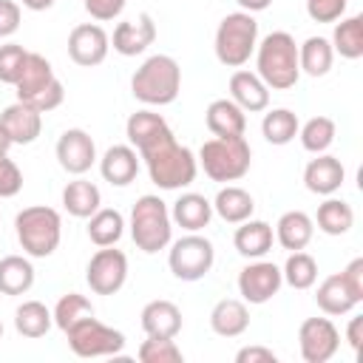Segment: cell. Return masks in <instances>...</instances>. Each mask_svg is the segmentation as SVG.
Listing matches in <instances>:
<instances>
[{
	"label": "cell",
	"mask_w": 363,
	"mask_h": 363,
	"mask_svg": "<svg viewBox=\"0 0 363 363\" xmlns=\"http://www.w3.org/2000/svg\"><path fill=\"white\" fill-rule=\"evenodd\" d=\"M139 159L145 162L147 176H150V182L159 190H182V187H190L196 182V173H199L196 153L190 147L179 145L176 136H173V130L167 136H162L156 145H150L147 150H142Z\"/></svg>",
	"instance_id": "6da1fadb"
},
{
	"label": "cell",
	"mask_w": 363,
	"mask_h": 363,
	"mask_svg": "<svg viewBox=\"0 0 363 363\" xmlns=\"http://www.w3.org/2000/svg\"><path fill=\"white\" fill-rule=\"evenodd\" d=\"M255 74L269 91H289L298 85V43L289 31H269L255 45Z\"/></svg>",
	"instance_id": "7a4b0ae2"
},
{
	"label": "cell",
	"mask_w": 363,
	"mask_h": 363,
	"mask_svg": "<svg viewBox=\"0 0 363 363\" xmlns=\"http://www.w3.org/2000/svg\"><path fill=\"white\" fill-rule=\"evenodd\" d=\"M179 91H182V68L170 54L147 57L130 77V94L147 108H162L176 102Z\"/></svg>",
	"instance_id": "3957f363"
},
{
	"label": "cell",
	"mask_w": 363,
	"mask_h": 363,
	"mask_svg": "<svg viewBox=\"0 0 363 363\" xmlns=\"http://www.w3.org/2000/svg\"><path fill=\"white\" fill-rule=\"evenodd\" d=\"M199 167L213 182H238L250 173L252 147L244 136H213L199 147Z\"/></svg>",
	"instance_id": "277c9868"
},
{
	"label": "cell",
	"mask_w": 363,
	"mask_h": 363,
	"mask_svg": "<svg viewBox=\"0 0 363 363\" xmlns=\"http://www.w3.org/2000/svg\"><path fill=\"white\" fill-rule=\"evenodd\" d=\"M14 233L28 258H48L62 241V218L54 207L31 204L14 216Z\"/></svg>",
	"instance_id": "5b68a950"
},
{
	"label": "cell",
	"mask_w": 363,
	"mask_h": 363,
	"mask_svg": "<svg viewBox=\"0 0 363 363\" xmlns=\"http://www.w3.org/2000/svg\"><path fill=\"white\" fill-rule=\"evenodd\" d=\"M14 91H17L20 102L31 105L40 113H48V111L60 108L62 99H65V88L57 79L51 62L37 51H28V57L23 62V71L14 82Z\"/></svg>",
	"instance_id": "8992f818"
},
{
	"label": "cell",
	"mask_w": 363,
	"mask_h": 363,
	"mask_svg": "<svg viewBox=\"0 0 363 363\" xmlns=\"http://www.w3.org/2000/svg\"><path fill=\"white\" fill-rule=\"evenodd\" d=\"M130 238L136 244V250L153 255L159 250H164L173 241V218H170V207L153 196L145 193L136 199L133 210H130Z\"/></svg>",
	"instance_id": "52a82bcc"
},
{
	"label": "cell",
	"mask_w": 363,
	"mask_h": 363,
	"mask_svg": "<svg viewBox=\"0 0 363 363\" xmlns=\"http://www.w3.org/2000/svg\"><path fill=\"white\" fill-rule=\"evenodd\" d=\"M258 45V20L250 11H233L227 17H221L218 28H216V60L227 68H241L250 62V57L255 54Z\"/></svg>",
	"instance_id": "ba28073f"
},
{
	"label": "cell",
	"mask_w": 363,
	"mask_h": 363,
	"mask_svg": "<svg viewBox=\"0 0 363 363\" xmlns=\"http://www.w3.org/2000/svg\"><path fill=\"white\" fill-rule=\"evenodd\" d=\"M68 346L77 357H116L125 349V335L94 315L79 318L74 326L65 329Z\"/></svg>",
	"instance_id": "9c48e42d"
},
{
	"label": "cell",
	"mask_w": 363,
	"mask_h": 363,
	"mask_svg": "<svg viewBox=\"0 0 363 363\" xmlns=\"http://www.w3.org/2000/svg\"><path fill=\"white\" fill-rule=\"evenodd\" d=\"M167 247H170L167 267L179 281H187V284L190 281H201L216 264L213 241L199 235V233H187V235L170 241Z\"/></svg>",
	"instance_id": "30bf717a"
},
{
	"label": "cell",
	"mask_w": 363,
	"mask_h": 363,
	"mask_svg": "<svg viewBox=\"0 0 363 363\" xmlns=\"http://www.w3.org/2000/svg\"><path fill=\"white\" fill-rule=\"evenodd\" d=\"M85 281L94 295H116L128 281V255L113 244L99 247L85 267Z\"/></svg>",
	"instance_id": "8fae6325"
},
{
	"label": "cell",
	"mask_w": 363,
	"mask_h": 363,
	"mask_svg": "<svg viewBox=\"0 0 363 363\" xmlns=\"http://www.w3.org/2000/svg\"><path fill=\"white\" fill-rule=\"evenodd\" d=\"M284 286V278H281V267L272 264V261H264V258H255L250 261L241 272H238V295L244 303H267L278 295V289Z\"/></svg>",
	"instance_id": "7c38bea8"
},
{
	"label": "cell",
	"mask_w": 363,
	"mask_h": 363,
	"mask_svg": "<svg viewBox=\"0 0 363 363\" xmlns=\"http://www.w3.org/2000/svg\"><path fill=\"white\" fill-rule=\"evenodd\" d=\"M298 349L306 363H326L340 349V332L329 318H306L298 329Z\"/></svg>",
	"instance_id": "4fadbf2b"
},
{
	"label": "cell",
	"mask_w": 363,
	"mask_h": 363,
	"mask_svg": "<svg viewBox=\"0 0 363 363\" xmlns=\"http://www.w3.org/2000/svg\"><path fill=\"white\" fill-rule=\"evenodd\" d=\"M54 153H57L60 167L65 173H71V176H85L96 164V145H94L91 133L82 130V128L62 130L60 139H57Z\"/></svg>",
	"instance_id": "5bb4252c"
},
{
	"label": "cell",
	"mask_w": 363,
	"mask_h": 363,
	"mask_svg": "<svg viewBox=\"0 0 363 363\" xmlns=\"http://www.w3.org/2000/svg\"><path fill=\"white\" fill-rule=\"evenodd\" d=\"M108 51H111V37L99 23H79V26L71 28V34H68V57L77 65H82V68L102 65Z\"/></svg>",
	"instance_id": "9a60e30c"
},
{
	"label": "cell",
	"mask_w": 363,
	"mask_h": 363,
	"mask_svg": "<svg viewBox=\"0 0 363 363\" xmlns=\"http://www.w3.org/2000/svg\"><path fill=\"white\" fill-rule=\"evenodd\" d=\"M156 43V23L147 11H142L139 17L133 20H122L116 28H113V37H111V45L116 54L122 57H136V54H145L150 45Z\"/></svg>",
	"instance_id": "2e32d148"
},
{
	"label": "cell",
	"mask_w": 363,
	"mask_h": 363,
	"mask_svg": "<svg viewBox=\"0 0 363 363\" xmlns=\"http://www.w3.org/2000/svg\"><path fill=\"white\" fill-rule=\"evenodd\" d=\"M346 182V167L332 153H315L303 167V184L315 196H335Z\"/></svg>",
	"instance_id": "e0dca14e"
},
{
	"label": "cell",
	"mask_w": 363,
	"mask_h": 363,
	"mask_svg": "<svg viewBox=\"0 0 363 363\" xmlns=\"http://www.w3.org/2000/svg\"><path fill=\"white\" fill-rule=\"evenodd\" d=\"M230 99L244 111V113H261L269 108V88L255 71L238 68L230 77Z\"/></svg>",
	"instance_id": "ac0fdd59"
},
{
	"label": "cell",
	"mask_w": 363,
	"mask_h": 363,
	"mask_svg": "<svg viewBox=\"0 0 363 363\" xmlns=\"http://www.w3.org/2000/svg\"><path fill=\"white\" fill-rule=\"evenodd\" d=\"M167 133H170L167 119H164L162 113L150 111V108H142V111L130 113V116H128V122H125L128 145H130L136 153L147 150L150 145H156V142H159L162 136H167Z\"/></svg>",
	"instance_id": "d6986e66"
},
{
	"label": "cell",
	"mask_w": 363,
	"mask_h": 363,
	"mask_svg": "<svg viewBox=\"0 0 363 363\" xmlns=\"http://www.w3.org/2000/svg\"><path fill=\"white\" fill-rule=\"evenodd\" d=\"M139 323L147 337H176L182 332V309L167 298H156L142 306Z\"/></svg>",
	"instance_id": "ffe728a7"
},
{
	"label": "cell",
	"mask_w": 363,
	"mask_h": 363,
	"mask_svg": "<svg viewBox=\"0 0 363 363\" xmlns=\"http://www.w3.org/2000/svg\"><path fill=\"white\" fill-rule=\"evenodd\" d=\"M0 122H3V128H6V133L11 136L14 145H31V142H37V136L43 133V113L34 111L31 105L20 102V99H17L14 105L3 108Z\"/></svg>",
	"instance_id": "44dd1931"
},
{
	"label": "cell",
	"mask_w": 363,
	"mask_h": 363,
	"mask_svg": "<svg viewBox=\"0 0 363 363\" xmlns=\"http://www.w3.org/2000/svg\"><path fill=\"white\" fill-rule=\"evenodd\" d=\"M99 173L113 187H128L139 173V153L130 145H111L99 159Z\"/></svg>",
	"instance_id": "7402d4cb"
},
{
	"label": "cell",
	"mask_w": 363,
	"mask_h": 363,
	"mask_svg": "<svg viewBox=\"0 0 363 363\" xmlns=\"http://www.w3.org/2000/svg\"><path fill=\"white\" fill-rule=\"evenodd\" d=\"M272 241H275V230L272 224L261 221V218H247L238 224L235 235H233V244H235V252L255 261V258H264L269 250H272Z\"/></svg>",
	"instance_id": "603a6c76"
},
{
	"label": "cell",
	"mask_w": 363,
	"mask_h": 363,
	"mask_svg": "<svg viewBox=\"0 0 363 363\" xmlns=\"http://www.w3.org/2000/svg\"><path fill=\"white\" fill-rule=\"evenodd\" d=\"M204 122L213 136H244L247 130V113L230 96L213 99L204 111Z\"/></svg>",
	"instance_id": "cb8c5ba5"
},
{
	"label": "cell",
	"mask_w": 363,
	"mask_h": 363,
	"mask_svg": "<svg viewBox=\"0 0 363 363\" xmlns=\"http://www.w3.org/2000/svg\"><path fill=\"white\" fill-rule=\"evenodd\" d=\"M210 329L221 337H238L250 329V309L241 298H221L210 309Z\"/></svg>",
	"instance_id": "d4e9b609"
},
{
	"label": "cell",
	"mask_w": 363,
	"mask_h": 363,
	"mask_svg": "<svg viewBox=\"0 0 363 363\" xmlns=\"http://www.w3.org/2000/svg\"><path fill=\"white\" fill-rule=\"evenodd\" d=\"M170 218H173V224H179L182 230L199 233V230H204V227L210 224V218H213V201L204 199L201 193H182V196L173 201V207H170Z\"/></svg>",
	"instance_id": "484cf974"
},
{
	"label": "cell",
	"mask_w": 363,
	"mask_h": 363,
	"mask_svg": "<svg viewBox=\"0 0 363 363\" xmlns=\"http://www.w3.org/2000/svg\"><path fill=\"white\" fill-rule=\"evenodd\" d=\"M312 235H315V221L303 210H286L278 218V224H275V241L284 250H289V252L306 250L309 241H312Z\"/></svg>",
	"instance_id": "4316f807"
},
{
	"label": "cell",
	"mask_w": 363,
	"mask_h": 363,
	"mask_svg": "<svg viewBox=\"0 0 363 363\" xmlns=\"http://www.w3.org/2000/svg\"><path fill=\"white\" fill-rule=\"evenodd\" d=\"M213 213H216L221 221H227V224H241V221L252 218V213H255V199H252L244 187L227 184V187H221V190L216 193V199H213Z\"/></svg>",
	"instance_id": "83f0119b"
},
{
	"label": "cell",
	"mask_w": 363,
	"mask_h": 363,
	"mask_svg": "<svg viewBox=\"0 0 363 363\" xmlns=\"http://www.w3.org/2000/svg\"><path fill=\"white\" fill-rule=\"evenodd\" d=\"M62 207L74 218H91L102 207V193H99V187L94 182L77 176L74 182H68L62 187Z\"/></svg>",
	"instance_id": "f1b7e54d"
},
{
	"label": "cell",
	"mask_w": 363,
	"mask_h": 363,
	"mask_svg": "<svg viewBox=\"0 0 363 363\" xmlns=\"http://www.w3.org/2000/svg\"><path fill=\"white\" fill-rule=\"evenodd\" d=\"M315 303H318V309H320L323 315H329V318H335V315H349V312L357 306V301H354L352 292L346 289L340 272L326 275V278L318 284Z\"/></svg>",
	"instance_id": "f546056e"
},
{
	"label": "cell",
	"mask_w": 363,
	"mask_h": 363,
	"mask_svg": "<svg viewBox=\"0 0 363 363\" xmlns=\"http://www.w3.org/2000/svg\"><path fill=\"white\" fill-rule=\"evenodd\" d=\"M332 62H335V51H332V43L326 37H306L301 45H298V65H301V74L306 77H326L332 71Z\"/></svg>",
	"instance_id": "4dcf8cb0"
},
{
	"label": "cell",
	"mask_w": 363,
	"mask_h": 363,
	"mask_svg": "<svg viewBox=\"0 0 363 363\" xmlns=\"http://www.w3.org/2000/svg\"><path fill=\"white\" fill-rule=\"evenodd\" d=\"M51 326H54V315L43 301H23L14 309V329L23 337H31V340L45 337Z\"/></svg>",
	"instance_id": "1f68e13d"
},
{
	"label": "cell",
	"mask_w": 363,
	"mask_h": 363,
	"mask_svg": "<svg viewBox=\"0 0 363 363\" xmlns=\"http://www.w3.org/2000/svg\"><path fill=\"white\" fill-rule=\"evenodd\" d=\"M34 286V264L26 255L0 258V292L3 295H26Z\"/></svg>",
	"instance_id": "d6a6232c"
},
{
	"label": "cell",
	"mask_w": 363,
	"mask_h": 363,
	"mask_svg": "<svg viewBox=\"0 0 363 363\" xmlns=\"http://www.w3.org/2000/svg\"><path fill=\"white\" fill-rule=\"evenodd\" d=\"M332 51L340 54L343 60H360L363 57V17H340L332 31Z\"/></svg>",
	"instance_id": "836d02e7"
},
{
	"label": "cell",
	"mask_w": 363,
	"mask_h": 363,
	"mask_svg": "<svg viewBox=\"0 0 363 363\" xmlns=\"http://www.w3.org/2000/svg\"><path fill=\"white\" fill-rule=\"evenodd\" d=\"M318 224L320 233L326 235H346L354 224V210L352 204H346L343 199H335V196H326L323 204H318V216L312 218Z\"/></svg>",
	"instance_id": "e575fe53"
},
{
	"label": "cell",
	"mask_w": 363,
	"mask_h": 363,
	"mask_svg": "<svg viewBox=\"0 0 363 363\" xmlns=\"http://www.w3.org/2000/svg\"><path fill=\"white\" fill-rule=\"evenodd\" d=\"M298 128H301V122H298V113L295 111H289V108H272V111H267L264 113V119H261V133H264V139L269 142V145H289L295 136H298Z\"/></svg>",
	"instance_id": "d590c367"
},
{
	"label": "cell",
	"mask_w": 363,
	"mask_h": 363,
	"mask_svg": "<svg viewBox=\"0 0 363 363\" xmlns=\"http://www.w3.org/2000/svg\"><path fill=\"white\" fill-rule=\"evenodd\" d=\"M125 233V218L119 210L113 207H99L91 218H88V238L96 244V247H111L122 238Z\"/></svg>",
	"instance_id": "8d00e7d4"
},
{
	"label": "cell",
	"mask_w": 363,
	"mask_h": 363,
	"mask_svg": "<svg viewBox=\"0 0 363 363\" xmlns=\"http://www.w3.org/2000/svg\"><path fill=\"white\" fill-rule=\"evenodd\" d=\"M281 278H284V284L292 286V289H309V286H315V281H318V261H315L309 252L295 250V252H289V258L284 261Z\"/></svg>",
	"instance_id": "74e56055"
},
{
	"label": "cell",
	"mask_w": 363,
	"mask_h": 363,
	"mask_svg": "<svg viewBox=\"0 0 363 363\" xmlns=\"http://www.w3.org/2000/svg\"><path fill=\"white\" fill-rule=\"evenodd\" d=\"M335 133L337 128H335V119L329 116H312L298 128V139L306 153H326L335 142Z\"/></svg>",
	"instance_id": "f35d334b"
},
{
	"label": "cell",
	"mask_w": 363,
	"mask_h": 363,
	"mask_svg": "<svg viewBox=\"0 0 363 363\" xmlns=\"http://www.w3.org/2000/svg\"><path fill=\"white\" fill-rule=\"evenodd\" d=\"M54 326L60 329V332H65L68 326H74L79 318H85V315H96V309H94V303L85 298V295H79V292H65L60 301H57V306H54Z\"/></svg>",
	"instance_id": "ab89813d"
},
{
	"label": "cell",
	"mask_w": 363,
	"mask_h": 363,
	"mask_svg": "<svg viewBox=\"0 0 363 363\" xmlns=\"http://www.w3.org/2000/svg\"><path fill=\"white\" fill-rule=\"evenodd\" d=\"M136 357H139L142 363H182V360H184V354H182V349H179V343H176V337H147V340L139 346Z\"/></svg>",
	"instance_id": "60d3db41"
},
{
	"label": "cell",
	"mask_w": 363,
	"mask_h": 363,
	"mask_svg": "<svg viewBox=\"0 0 363 363\" xmlns=\"http://www.w3.org/2000/svg\"><path fill=\"white\" fill-rule=\"evenodd\" d=\"M26 57H28V51L20 43H3L0 45V82L14 85L20 71H23Z\"/></svg>",
	"instance_id": "b9f144b4"
},
{
	"label": "cell",
	"mask_w": 363,
	"mask_h": 363,
	"mask_svg": "<svg viewBox=\"0 0 363 363\" xmlns=\"http://www.w3.org/2000/svg\"><path fill=\"white\" fill-rule=\"evenodd\" d=\"M23 190V170L9 159V153H0V199H11Z\"/></svg>",
	"instance_id": "7bdbcfd3"
},
{
	"label": "cell",
	"mask_w": 363,
	"mask_h": 363,
	"mask_svg": "<svg viewBox=\"0 0 363 363\" xmlns=\"http://www.w3.org/2000/svg\"><path fill=\"white\" fill-rule=\"evenodd\" d=\"M349 0H306V14L315 23H337L346 14Z\"/></svg>",
	"instance_id": "ee69618b"
},
{
	"label": "cell",
	"mask_w": 363,
	"mask_h": 363,
	"mask_svg": "<svg viewBox=\"0 0 363 363\" xmlns=\"http://www.w3.org/2000/svg\"><path fill=\"white\" fill-rule=\"evenodd\" d=\"M125 6H128V0H85V11H88L96 23L116 20Z\"/></svg>",
	"instance_id": "f6af8a7d"
},
{
	"label": "cell",
	"mask_w": 363,
	"mask_h": 363,
	"mask_svg": "<svg viewBox=\"0 0 363 363\" xmlns=\"http://www.w3.org/2000/svg\"><path fill=\"white\" fill-rule=\"evenodd\" d=\"M23 20V9L17 0H0V40L11 37L20 28Z\"/></svg>",
	"instance_id": "bcb514c9"
},
{
	"label": "cell",
	"mask_w": 363,
	"mask_h": 363,
	"mask_svg": "<svg viewBox=\"0 0 363 363\" xmlns=\"http://www.w3.org/2000/svg\"><path fill=\"white\" fill-rule=\"evenodd\" d=\"M340 278H343L346 289L352 292V298L360 303V301H363V258H352V261L343 267Z\"/></svg>",
	"instance_id": "7dc6e473"
},
{
	"label": "cell",
	"mask_w": 363,
	"mask_h": 363,
	"mask_svg": "<svg viewBox=\"0 0 363 363\" xmlns=\"http://www.w3.org/2000/svg\"><path fill=\"white\" fill-rule=\"evenodd\" d=\"M278 354L267 346H244L235 352V363H275Z\"/></svg>",
	"instance_id": "c3c4849f"
},
{
	"label": "cell",
	"mask_w": 363,
	"mask_h": 363,
	"mask_svg": "<svg viewBox=\"0 0 363 363\" xmlns=\"http://www.w3.org/2000/svg\"><path fill=\"white\" fill-rule=\"evenodd\" d=\"M346 340L352 346L354 354H360V346H363V315H354L346 326Z\"/></svg>",
	"instance_id": "681fc988"
},
{
	"label": "cell",
	"mask_w": 363,
	"mask_h": 363,
	"mask_svg": "<svg viewBox=\"0 0 363 363\" xmlns=\"http://www.w3.org/2000/svg\"><path fill=\"white\" fill-rule=\"evenodd\" d=\"M238 6H241V11H250V14H255V11H264V9H269V3L272 0H235Z\"/></svg>",
	"instance_id": "f907efd6"
},
{
	"label": "cell",
	"mask_w": 363,
	"mask_h": 363,
	"mask_svg": "<svg viewBox=\"0 0 363 363\" xmlns=\"http://www.w3.org/2000/svg\"><path fill=\"white\" fill-rule=\"evenodd\" d=\"M28 11H45V9H51L57 0H20Z\"/></svg>",
	"instance_id": "816d5d0a"
},
{
	"label": "cell",
	"mask_w": 363,
	"mask_h": 363,
	"mask_svg": "<svg viewBox=\"0 0 363 363\" xmlns=\"http://www.w3.org/2000/svg\"><path fill=\"white\" fill-rule=\"evenodd\" d=\"M11 145H14V142H11V136L6 133V128H3V122H0V153H9Z\"/></svg>",
	"instance_id": "f5cc1de1"
},
{
	"label": "cell",
	"mask_w": 363,
	"mask_h": 363,
	"mask_svg": "<svg viewBox=\"0 0 363 363\" xmlns=\"http://www.w3.org/2000/svg\"><path fill=\"white\" fill-rule=\"evenodd\" d=\"M0 337H3V320H0Z\"/></svg>",
	"instance_id": "db71d44e"
}]
</instances>
